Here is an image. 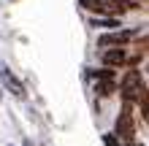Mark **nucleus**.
I'll use <instances>...</instances> for the list:
<instances>
[{"label": "nucleus", "instance_id": "7ed1b4c3", "mask_svg": "<svg viewBox=\"0 0 149 146\" xmlns=\"http://www.w3.org/2000/svg\"><path fill=\"white\" fill-rule=\"evenodd\" d=\"M87 11H95V14H106V16H117L122 14L125 8H122V3H117V0H79Z\"/></svg>", "mask_w": 149, "mask_h": 146}, {"label": "nucleus", "instance_id": "f8f14e48", "mask_svg": "<svg viewBox=\"0 0 149 146\" xmlns=\"http://www.w3.org/2000/svg\"><path fill=\"white\" fill-rule=\"evenodd\" d=\"M130 146H136V143H130Z\"/></svg>", "mask_w": 149, "mask_h": 146}, {"label": "nucleus", "instance_id": "1a4fd4ad", "mask_svg": "<svg viewBox=\"0 0 149 146\" xmlns=\"http://www.w3.org/2000/svg\"><path fill=\"white\" fill-rule=\"evenodd\" d=\"M92 79H114V71H92Z\"/></svg>", "mask_w": 149, "mask_h": 146}, {"label": "nucleus", "instance_id": "f257e3e1", "mask_svg": "<svg viewBox=\"0 0 149 146\" xmlns=\"http://www.w3.org/2000/svg\"><path fill=\"white\" fill-rule=\"evenodd\" d=\"M119 89H122V98L125 100H138L141 106H146L149 98H146V87L141 81V73L138 71H127L119 81Z\"/></svg>", "mask_w": 149, "mask_h": 146}, {"label": "nucleus", "instance_id": "0eeeda50", "mask_svg": "<svg viewBox=\"0 0 149 146\" xmlns=\"http://www.w3.org/2000/svg\"><path fill=\"white\" fill-rule=\"evenodd\" d=\"M114 89H117L114 79H95V92H98L100 98H109V95H114Z\"/></svg>", "mask_w": 149, "mask_h": 146}, {"label": "nucleus", "instance_id": "f03ea898", "mask_svg": "<svg viewBox=\"0 0 149 146\" xmlns=\"http://www.w3.org/2000/svg\"><path fill=\"white\" fill-rule=\"evenodd\" d=\"M114 133H117L122 141H133V135H136V119H133L130 100H125V106H122L119 116H117V125H114Z\"/></svg>", "mask_w": 149, "mask_h": 146}, {"label": "nucleus", "instance_id": "20e7f679", "mask_svg": "<svg viewBox=\"0 0 149 146\" xmlns=\"http://www.w3.org/2000/svg\"><path fill=\"white\" fill-rule=\"evenodd\" d=\"M0 81H3V87L11 92L14 98H19V100H22L24 95H27V92H24V87H22V81L16 79V76L8 71V68H6V62H0Z\"/></svg>", "mask_w": 149, "mask_h": 146}, {"label": "nucleus", "instance_id": "9d476101", "mask_svg": "<svg viewBox=\"0 0 149 146\" xmlns=\"http://www.w3.org/2000/svg\"><path fill=\"white\" fill-rule=\"evenodd\" d=\"M117 138H119V135L114 133V135H106V138H103V141H106V146H119V143H117Z\"/></svg>", "mask_w": 149, "mask_h": 146}, {"label": "nucleus", "instance_id": "423d86ee", "mask_svg": "<svg viewBox=\"0 0 149 146\" xmlns=\"http://www.w3.org/2000/svg\"><path fill=\"white\" fill-rule=\"evenodd\" d=\"M125 60H127V54H125L119 46L103 51V65H106V68H111V65H125Z\"/></svg>", "mask_w": 149, "mask_h": 146}, {"label": "nucleus", "instance_id": "9b49d317", "mask_svg": "<svg viewBox=\"0 0 149 146\" xmlns=\"http://www.w3.org/2000/svg\"><path fill=\"white\" fill-rule=\"evenodd\" d=\"M138 49H149V38H141V41H138Z\"/></svg>", "mask_w": 149, "mask_h": 146}, {"label": "nucleus", "instance_id": "6e6552de", "mask_svg": "<svg viewBox=\"0 0 149 146\" xmlns=\"http://www.w3.org/2000/svg\"><path fill=\"white\" fill-rule=\"evenodd\" d=\"M95 27H119V22L114 19V16H111V19H98V22H95Z\"/></svg>", "mask_w": 149, "mask_h": 146}, {"label": "nucleus", "instance_id": "39448f33", "mask_svg": "<svg viewBox=\"0 0 149 146\" xmlns=\"http://www.w3.org/2000/svg\"><path fill=\"white\" fill-rule=\"evenodd\" d=\"M130 38H133V33L114 30V33H106V35H100V38H98V44H100V46H122V44H127Z\"/></svg>", "mask_w": 149, "mask_h": 146}, {"label": "nucleus", "instance_id": "ddd939ff", "mask_svg": "<svg viewBox=\"0 0 149 146\" xmlns=\"http://www.w3.org/2000/svg\"><path fill=\"white\" fill-rule=\"evenodd\" d=\"M27 146H33V143H27Z\"/></svg>", "mask_w": 149, "mask_h": 146}]
</instances>
